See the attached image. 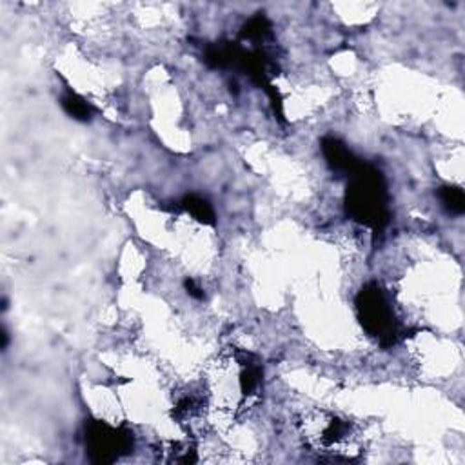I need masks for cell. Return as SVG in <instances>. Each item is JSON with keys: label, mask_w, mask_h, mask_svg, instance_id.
Here are the masks:
<instances>
[{"label": "cell", "mask_w": 465, "mask_h": 465, "mask_svg": "<svg viewBox=\"0 0 465 465\" xmlns=\"http://www.w3.org/2000/svg\"><path fill=\"white\" fill-rule=\"evenodd\" d=\"M269 36H271V24L262 15L251 18L249 22L244 26V29H242V39L255 42V44L265 42Z\"/></svg>", "instance_id": "5b68a950"}, {"label": "cell", "mask_w": 465, "mask_h": 465, "mask_svg": "<svg viewBox=\"0 0 465 465\" xmlns=\"http://www.w3.org/2000/svg\"><path fill=\"white\" fill-rule=\"evenodd\" d=\"M351 183L347 189V211L354 220L373 229H382L389 220L387 195L380 173L373 167L360 166L349 174Z\"/></svg>", "instance_id": "6da1fadb"}, {"label": "cell", "mask_w": 465, "mask_h": 465, "mask_svg": "<svg viewBox=\"0 0 465 465\" xmlns=\"http://www.w3.org/2000/svg\"><path fill=\"white\" fill-rule=\"evenodd\" d=\"M62 108L66 109L67 115L73 116V118H76V120L81 122H88L91 118V115H93V108H91L90 104L75 93L64 95Z\"/></svg>", "instance_id": "8992f818"}, {"label": "cell", "mask_w": 465, "mask_h": 465, "mask_svg": "<svg viewBox=\"0 0 465 465\" xmlns=\"http://www.w3.org/2000/svg\"><path fill=\"white\" fill-rule=\"evenodd\" d=\"M85 443L91 460L97 464H109L130 451L133 436L130 431L113 429L104 422H91L85 429Z\"/></svg>", "instance_id": "3957f363"}, {"label": "cell", "mask_w": 465, "mask_h": 465, "mask_svg": "<svg viewBox=\"0 0 465 465\" xmlns=\"http://www.w3.org/2000/svg\"><path fill=\"white\" fill-rule=\"evenodd\" d=\"M322 151L327 164H329L335 171L351 174L358 166H360V162L353 157V153L349 151L340 140L331 139V137H329V139H324Z\"/></svg>", "instance_id": "277c9868"}, {"label": "cell", "mask_w": 465, "mask_h": 465, "mask_svg": "<svg viewBox=\"0 0 465 465\" xmlns=\"http://www.w3.org/2000/svg\"><path fill=\"white\" fill-rule=\"evenodd\" d=\"M358 314L369 335L380 338L382 344H394L398 338V327L393 318L387 300L378 286H367L358 295Z\"/></svg>", "instance_id": "7a4b0ae2"}, {"label": "cell", "mask_w": 465, "mask_h": 465, "mask_svg": "<svg viewBox=\"0 0 465 465\" xmlns=\"http://www.w3.org/2000/svg\"><path fill=\"white\" fill-rule=\"evenodd\" d=\"M186 289H188L189 295L195 296V298H204V291H202L200 287L197 286V284L193 282L191 278H189V280H186Z\"/></svg>", "instance_id": "9c48e42d"}, {"label": "cell", "mask_w": 465, "mask_h": 465, "mask_svg": "<svg viewBox=\"0 0 465 465\" xmlns=\"http://www.w3.org/2000/svg\"><path fill=\"white\" fill-rule=\"evenodd\" d=\"M183 207L188 209L193 218H197L202 224H215V213L204 198L191 195L183 200Z\"/></svg>", "instance_id": "52a82bcc"}, {"label": "cell", "mask_w": 465, "mask_h": 465, "mask_svg": "<svg viewBox=\"0 0 465 465\" xmlns=\"http://www.w3.org/2000/svg\"><path fill=\"white\" fill-rule=\"evenodd\" d=\"M438 195L445 209L451 211V213H457V215L464 213L465 197L460 188H442Z\"/></svg>", "instance_id": "ba28073f"}]
</instances>
